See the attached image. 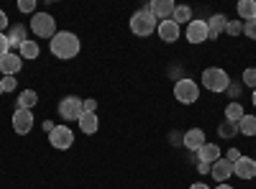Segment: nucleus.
Segmentation results:
<instances>
[{"instance_id":"15","label":"nucleus","mask_w":256,"mask_h":189,"mask_svg":"<svg viewBox=\"0 0 256 189\" xmlns=\"http://www.w3.org/2000/svg\"><path fill=\"white\" fill-rule=\"evenodd\" d=\"M210 172H212V179L223 184V182H228V179L233 177V164L223 156V159H218L216 164H212V169H210Z\"/></svg>"},{"instance_id":"18","label":"nucleus","mask_w":256,"mask_h":189,"mask_svg":"<svg viewBox=\"0 0 256 189\" xmlns=\"http://www.w3.org/2000/svg\"><path fill=\"white\" fill-rule=\"evenodd\" d=\"M226 23H228V18L223 13H216L210 20H208V31H210V38L208 41H216L223 31H226Z\"/></svg>"},{"instance_id":"14","label":"nucleus","mask_w":256,"mask_h":189,"mask_svg":"<svg viewBox=\"0 0 256 189\" xmlns=\"http://www.w3.org/2000/svg\"><path fill=\"white\" fill-rule=\"evenodd\" d=\"M182 143L187 146L192 154H198L202 146L208 143V141H205V131H202V128H192V131H187V133L182 136Z\"/></svg>"},{"instance_id":"8","label":"nucleus","mask_w":256,"mask_h":189,"mask_svg":"<svg viewBox=\"0 0 256 189\" xmlns=\"http://www.w3.org/2000/svg\"><path fill=\"white\" fill-rule=\"evenodd\" d=\"M34 110H20V108H16V113H13V131L18 133V136H28L31 131H34Z\"/></svg>"},{"instance_id":"10","label":"nucleus","mask_w":256,"mask_h":189,"mask_svg":"<svg viewBox=\"0 0 256 189\" xmlns=\"http://www.w3.org/2000/svg\"><path fill=\"white\" fill-rule=\"evenodd\" d=\"M156 33H159L162 41H166V44H174V41H180V36H182V28L174 23L172 18H169V20H159Z\"/></svg>"},{"instance_id":"29","label":"nucleus","mask_w":256,"mask_h":189,"mask_svg":"<svg viewBox=\"0 0 256 189\" xmlns=\"http://www.w3.org/2000/svg\"><path fill=\"white\" fill-rule=\"evenodd\" d=\"M0 85H3V92H13L18 87V79L16 77H3V79H0Z\"/></svg>"},{"instance_id":"4","label":"nucleus","mask_w":256,"mask_h":189,"mask_svg":"<svg viewBox=\"0 0 256 189\" xmlns=\"http://www.w3.org/2000/svg\"><path fill=\"white\" fill-rule=\"evenodd\" d=\"M31 33L38 38H54L56 36V20L52 13H34L31 18Z\"/></svg>"},{"instance_id":"36","label":"nucleus","mask_w":256,"mask_h":189,"mask_svg":"<svg viewBox=\"0 0 256 189\" xmlns=\"http://www.w3.org/2000/svg\"><path fill=\"white\" fill-rule=\"evenodd\" d=\"M210 169H212V164H205V161H200V164H198V172H200V174H208Z\"/></svg>"},{"instance_id":"7","label":"nucleus","mask_w":256,"mask_h":189,"mask_svg":"<svg viewBox=\"0 0 256 189\" xmlns=\"http://www.w3.org/2000/svg\"><path fill=\"white\" fill-rule=\"evenodd\" d=\"M59 115L64 118V120H80V115H82V100L77 97V95H67V97H62V102H59Z\"/></svg>"},{"instance_id":"5","label":"nucleus","mask_w":256,"mask_h":189,"mask_svg":"<svg viewBox=\"0 0 256 189\" xmlns=\"http://www.w3.org/2000/svg\"><path fill=\"white\" fill-rule=\"evenodd\" d=\"M174 97L182 105L198 102L200 100V85L195 79H190V77H182V79H177V85H174Z\"/></svg>"},{"instance_id":"33","label":"nucleus","mask_w":256,"mask_h":189,"mask_svg":"<svg viewBox=\"0 0 256 189\" xmlns=\"http://www.w3.org/2000/svg\"><path fill=\"white\" fill-rule=\"evenodd\" d=\"M244 33H246L251 41H256V20H248V23H244Z\"/></svg>"},{"instance_id":"38","label":"nucleus","mask_w":256,"mask_h":189,"mask_svg":"<svg viewBox=\"0 0 256 189\" xmlns=\"http://www.w3.org/2000/svg\"><path fill=\"white\" fill-rule=\"evenodd\" d=\"M54 128H56V125H54L52 120H44V131H46V133H52Z\"/></svg>"},{"instance_id":"35","label":"nucleus","mask_w":256,"mask_h":189,"mask_svg":"<svg viewBox=\"0 0 256 189\" xmlns=\"http://www.w3.org/2000/svg\"><path fill=\"white\" fill-rule=\"evenodd\" d=\"M6 28H8V13L0 8V33H6Z\"/></svg>"},{"instance_id":"16","label":"nucleus","mask_w":256,"mask_h":189,"mask_svg":"<svg viewBox=\"0 0 256 189\" xmlns=\"http://www.w3.org/2000/svg\"><path fill=\"white\" fill-rule=\"evenodd\" d=\"M77 123H80V131H82L84 136H92V133H98V128H100L98 113H82Z\"/></svg>"},{"instance_id":"1","label":"nucleus","mask_w":256,"mask_h":189,"mask_svg":"<svg viewBox=\"0 0 256 189\" xmlns=\"http://www.w3.org/2000/svg\"><path fill=\"white\" fill-rule=\"evenodd\" d=\"M49 49H52V54L56 59L67 61V59H74L80 54L82 44H80V36L77 33H72V31H56V36L49 41Z\"/></svg>"},{"instance_id":"40","label":"nucleus","mask_w":256,"mask_h":189,"mask_svg":"<svg viewBox=\"0 0 256 189\" xmlns=\"http://www.w3.org/2000/svg\"><path fill=\"white\" fill-rule=\"evenodd\" d=\"M251 102H254V105H256V90H254V95H251Z\"/></svg>"},{"instance_id":"25","label":"nucleus","mask_w":256,"mask_h":189,"mask_svg":"<svg viewBox=\"0 0 256 189\" xmlns=\"http://www.w3.org/2000/svg\"><path fill=\"white\" fill-rule=\"evenodd\" d=\"M238 133H244V136H256V115H244L241 120H238Z\"/></svg>"},{"instance_id":"30","label":"nucleus","mask_w":256,"mask_h":189,"mask_svg":"<svg viewBox=\"0 0 256 189\" xmlns=\"http://www.w3.org/2000/svg\"><path fill=\"white\" fill-rule=\"evenodd\" d=\"M18 10L20 13H34L36 10V0H18Z\"/></svg>"},{"instance_id":"20","label":"nucleus","mask_w":256,"mask_h":189,"mask_svg":"<svg viewBox=\"0 0 256 189\" xmlns=\"http://www.w3.org/2000/svg\"><path fill=\"white\" fill-rule=\"evenodd\" d=\"M236 10H238L241 23H248V20H256V0H241Z\"/></svg>"},{"instance_id":"11","label":"nucleus","mask_w":256,"mask_h":189,"mask_svg":"<svg viewBox=\"0 0 256 189\" xmlns=\"http://www.w3.org/2000/svg\"><path fill=\"white\" fill-rule=\"evenodd\" d=\"M174 0H154L152 5H148V13H152L156 20H169L174 13Z\"/></svg>"},{"instance_id":"34","label":"nucleus","mask_w":256,"mask_h":189,"mask_svg":"<svg viewBox=\"0 0 256 189\" xmlns=\"http://www.w3.org/2000/svg\"><path fill=\"white\" fill-rule=\"evenodd\" d=\"M241 156H244V154H241L238 149H228V154H226V159H228L230 164H236V161H238Z\"/></svg>"},{"instance_id":"13","label":"nucleus","mask_w":256,"mask_h":189,"mask_svg":"<svg viewBox=\"0 0 256 189\" xmlns=\"http://www.w3.org/2000/svg\"><path fill=\"white\" fill-rule=\"evenodd\" d=\"M20 67H24V59H20L18 54H13V51L0 59V72H3V77H16L20 72Z\"/></svg>"},{"instance_id":"39","label":"nucleus","mask_w":256,"mask_h":189,"mask_svg":"<svg viewBox=\"0 0 256 189\" xmlns=\"http://www.w3.org/2000/svg\"><path fill=\"white\" fill-rule=\"evenodd\" d=\"M216 189H233V187H230V184H218Z\"/></svg>"},{"instance_id":"6","label":"nucleus","mask_w":256,"mask_h":189,"mask_svg":"<svg viewBox=\"0 0 256 189\" xmlns=\"http://www.w3.org/2000/svg\"><path fill=\"white\" fill-rule=\"evenodd\" d=\"M49 143L54 146V149H59V151H67V149H72V143H74V131L70 128V125H56V128L49 133Z\"/></svg>"},{"instance_id":"22","label":"nucleus","mask_w":256,"mask_h":189,"mask_svg":"<svg viewBox=\"0 0 256 189\" xmlns=\"http://www.w3.org/2000/svg\"><path fill=\"white\" fill-rule=\"evenodd\" d=\"M38 54H41V46L36 44V41H31V38H28L26 44L18 49V56H20V59H26V61H34V59H38Z\"/></svg>"},{"instance_id":"26","label":"nucleus","mask_w":256,"mask_h":189,"mask_svg":"<svg viewBox=\"0 0 256 189\" xmlns=\"http://www.w3.org/2000/svg\"><path fill=\"white\" fill-rule=\"evenodd\" d=\"M238 133V123H220V128H218V136L220 138H233V136H236Z\"/></svg>"},{"instance_id":"32","label":"nucleus","mask_w":256,"mask_h":189,"mask_svg":"<svg viewBox=\"0 0 256 189\" xmlns=\"http://www.w3.org/2000/svg\"><path fill=\"white\" fill-rule=\"evenodd\" d=\"M98 110V100L88 97V100H82V113H95Z\"/></svg>"},{"instance_id":"27","label":"nucleus","mask_w":256,"mask_h":189,"mask_svg":"<svg viewBox=\"0 0 256 189\" xmlns=\"http://www.w3.org/2000/svg\"><path fill=\"white\" fill-rule=\"evenodd\" d=\"M226 33L228 36H241L244 33V23H241V20H228V23H226Z\"/></svg>"},{"instance_id":"19","label":"nucleus","mask_w":256,"mask_h":189,"mask_svg":"<svg viewBox=\"0 0 256 189\" xmlns=\"http://www.w3.org/2000/svg\"><path fill=\"white\" fill-rule=\"evenodd\" d=\"M8 41H10V46H16V49H20L28 41V31H26V26H10V31H8Z\"/></svg>"},{"instance_id":"23","label":"nucleus","mask_w":256,"mask_h":189,"mask_svg":"<svg viewBox=\"0 0 256 189\" xmlns=\"http://www.w3.org/2000/svg\"><path fill=\"white\" fill-rule=\"evenodd\" d=\"M172 20L182 28V26H190V20H192V8L190 5H177L174 13H172Z\"/></svg>"},{"instance_id":"2","label":"nucleus","mask_w":256,"mask_h":189,"mask_svg":"<svg viewBox=\"0 0 256 189\" xmlns=\"http://www.w3.org/2000/svg\"><path fill=\"white\" fill-rule=\"evenodd\" d=\"M200 82H202V87L210 90V92H228V87H230V77L220 67H208L202 72V79Z\"/></svg>"},{"instance_id":"41","label":"nucleus","mask_w":256,"mask_h":189,"mask_svg":"<svg viewBox=\"0 0 256 189\" xmlns=\"http://www.w3.org/2000/svg\"><path fill=\"white\" fill-rule=\"evenodd\" d=\"M0 95H3V85H0Z\"/></svg>"},{"instance_id":"17","label":"nucleus","mask_w":256,"mask_h":189,"mask_svg":"<svg viewBox=\"0 0 256 189\" xmlns=\"http://www.w3.org/2000/svg\"><path fill=\"white\" fill-rule=\"evenodd\" d=\"M198 159H200V161H205V164H216L218 159H223L220 146H218V143H205L202 149L198 151Z\"/></svg>"},{"instance_id":"3","label":"nucleus","mask_w":256,"mask_h":189,"mask_svg":"<svg viewBox=\"0 0 256 189\" xmlns=\"http://www.w3.org/2000/svg\"><path fill=\"white\" fill-rule=\"evenodd\" d=\"M156 28H159V20H156L152 13H148V8L138 10V13L131 18V31H134L136 36H141V38L156 33Z\"/></svg>"},{"instance_id":"24","label":"nucleus","mask_w":256,"mask_h":189,"mask_svg":"<svg viewBox=\"0 0 256 189\" xmlns=\"http://www.w3.org/2000/svg\"><path fill=\"white\" fill-rule=\"evenodd\" d=\"M244 115H246V110H244L241 102H228V108H226V120L228 123H238Z\"/></svg>"},{"instance_id":"21","label":"nucleus","mask_w":256,"mask_h":189,"mask_svg":"<svg viewBox=\"0 0 256 189\" xmlns=\"http://www.w3.org/2000/svg\"><path fill=\"white\" fill-rule=\"evenodd\" d=\"M36 102H38V92L36 90H24L18 95V108L20 110H34Z\"/></svg>"},{"instance_id":"37","label":"nucleus","mask_w":256,"mask_h":189,"mask_svg":"<svg viewBox=\"0 0 256 189\" xmlns=\"http://www.w3.org/2000/svg\"><path fill=\"white\" fill-rule=\"evenodd\" d=\"M190 189H210V184H205V182H195Z\"/></svg>"},{"instance_id":"31","label":"nucleus","mask_w":256,"mask_h":189,"mask_svg":"<svg viewBox=\"0 0 256 189\" xmlns=\"http://www.w3.org/2000/svg\"><path fill=\"white\" fill-rule=\"evenodd\" d=\"M6 54H10V41H8V33H0V59Z\"/></svg>"},{"instance_id":"12","label":"nucleus","mask_w":256,"mask_h":189,"mask_svg":"<svg viewBox=\"0 0 256 189\" xmlns=\"http://www.w3.org/2000/svg\"><path fill=\"white\" fill-rule=\"evenodd\" d=\"M233 174L238 179H254L256 177V161L251 156H241L236 164H233Z\"/></svg>"},{"instance_id":"9","label":"nucleus","mask_w":256,"mask_h":189,"mask_svg":"<svg viewBox=\"0 0 256 189\" xmlns=\"http://www.w3.org/2000/svg\"><path fill=\"white\" fill-rule=\"evenodd\" d=\"M190 44H205L210 38V31H208V20H190V26L184 31Z\"/></svg>"},{"instance_id":"28","label":"nucleus","mask_w":256,"mask_h":189,"mask_svg":"<svg viewBox=\"0 0 256 189\" xmlns=\"http://www.w3.org/2000/svg\"><path fill=\"white\" fill-rule=\"evenodd\" d=\"M241 82H244V85H246V87H251V90H256V67H251V69H246V72H244V79H241Z\"/></svg>"}]
</instances>
